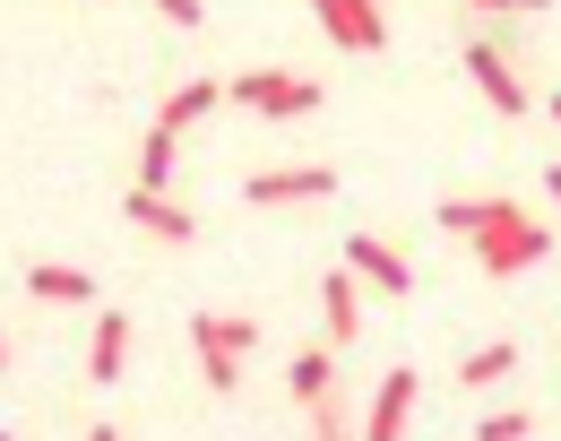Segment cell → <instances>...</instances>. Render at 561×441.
<instances>
[{
    "label": "cell",
    "instance_id": "1",
    "mask_svg": "<svg viewBox=\"0 0 561 441\" xmlns=\"http://www.w3.org/2000/svg\"><path fill=\"white\" fill-rule=\"evenodd\" d=\"M440 225L476 242V269H484V278H518V269H536V260L553 251V225L527 217V208L501 200V191H492V200H440Z\"/></svg>",
    "mask_w": 561,
    "mask_h": 441
},
{
    "label": "cell",
    "instance_id": "2",
    "mask_svg": "<svg viewBox=\"0 0 561 441\" xmlns=\"http://www.w3.org/2000/svg\"><path fill=\"white\" fill-rule=\"evenodd\" d=\"M191 347H199V372H208L216 389H233V381H242V355L260 347V320H251V312H199V320H191Z\"/></svg>",
    "mask_w": 561,
    "mask_h": 441
},
{
    "label": "cell",
    "instance_id": "3",
    "mask_svg": "<svg viewBox=\"0 0 561 441\" xmlns=\"http://www.w3.org/2000/svg\"><path fill=\"white\" fill-rule=\"evenodd\" d=\"M225 95H233V104H251V113H277V122H285V113H311V104H320V87H311L302 70H242Z\"/></svg>",
    "mask_w": 561,
    "mask_h": 441
},
{
    "label": "cell",
    "instance_id": "4",
    "mask_svg": "<svg viewBox=\"0 0 561 441\" xmlns=\"http://www.w3.org/2000/svg\"><path fill=\"white\" fill-rule=\"evenodd\" d=\"M329 191H337L329 165H285V173H251V182H242L251 208H294V200H329Z\"/></svg>",
    "mask_w": 561,
    "mask_h": 441
},
{
    "label": "cell",
    "instance_id": "5",
    "mask_svg": "<svg viewBox=\"0 0 561 441\" xmlns=\"http://www.w3.org/2000/svg\"><path fill=\"white\" fill-rule=\"evenodd\" d=\"M311 9H320V26H329L337 53H380V35H389L380 0H311Z\"/></svg>",
    "mask_w": 561,
    "mask_h": 441
},
{
    "label": "cell",
    "instance_id": "6",
    "mask_svg": "<svg viewBox=\"0 0 561 441\" xmlns=\"http://www.w3.org/2000/svg\"><path fill=\"white\" fill-rule=\"evenodd\" d=\"M415 425V372H389L380 389H371V416H363V441H407Z\"/></svg>",
    "mask_w": 561,
    "mask_h": 441
},
{
    "label": "cell",
    "instance_id": "7",
    "mask_svg": "<svg viewBox=\"0 0 561 441\" xmlns=\"http://www.w3.org/2000/svg\"><path fill=\"white\" fill-rule=\"evenodd\" d=\"M122 217L139 225V234H156V242H191V234H199V217H191V208H173V200H164V191H147V182H130Z\"/></svg>",
    "mask_w": 561,
    "mask_h": 441
},
{
    "label": "cell",
    "instance_id": "8",
    "mask_svg": "<svg viewBox=\"0 0 561 441\" xmlns=\"http://www.w3.org/2000/svg\"><path fill=\"white\" fill-rule=\"evenodd\" d=\"M346 269L363 278V286H380V294H407V286H415V269H407L398 242H380V234H354V242H346Z\"/></svg>",
    "mask_w": 561,
    "mask_h": 441
},
{
    "label": "cell",
    "instance_id": "9",
    "mask_svg": "<svg viewBox=\"0 0 561 441\" xmlns=\"http://www.w3.org/2000/svg\"><path fill=\"white\" fill-rule=\"evenodd\" d=\"M467 78H476V87L492 95V113H510V122L527 113V87H518V70H510L492 44H467Z\"/></svg>",
    "mask_w": 561,
    "mask_h": 441
},
{
    "label": "cell",
    "instance_id": "10",
    "mask_svg": "<svg viewBox=\"0 0 561 441\" xmlns=\"http://www.w3.org/2000/svg\"><path fill=\"white\" fill-rule=\"evenodd\" d=\"M320 320H329V347H354V338H363V294H354V269L320 278Z\"/></svg>",
    "mask_w": 561,
    "mask_h": 441
},
{
    "label": "cell",
    "instance_id": "11",
    "mask_svg": "<svg viewBox=\"0 0 561 441\" xmlns=\"http://www.w3.org/2000/svg\"><path fill=\"white\" fill-rule=\"evenodd\" d=\"M26 294H35V303H95V278L70 269V260H35V269H26Z\"/></svg>",
    "mask_w": 561,
    "mask_h": 441
},
{
    "label": "cell",
    "instance_id": "12",
    "mask_svg": "<svg viewBox=\"0 0 561 441\" xmlns=\"http://www.w3.org/2000/svg\"><path fill=\"white\" fill-rule=\"evenodd\" d=\"M122 364H130V320L104 312L95 320V347H87V381H122Z\"/></svg>",
    "mask_w": 561,
    "mask_h": 441
},
{
    "label": "cell",
    "instance_id": "13",
    "mask_svg": "<svg viewBox=\"0 0 561 441\" xmlns=\"http://www.w3.org/2000/svg\"><path fill=\"white\" fill-rule=\"evenodd\" d=\"M216 104H225V87H216V78H191V87H173V95H164V113H156V122H164V131H191V122L216 113Z\"/></svg>",
    "mask_w": 561,
    "mask_h": 441
},
{
    "label": "cell",
    "instance_id": "14",
    "mask_svg": "<svg viewBox=\"0 0 561 441\" xmlns=\"http://www.w3.org/2000/svg\"><path fill=\"white\" fill-rule=\"evenodd\" d=\"M285 389L311 407V398H329L337 389V364H329V347H311V355H294V372H285Z\"/></svg>",
    "mask_w": 561,
    "mask_h": 441
},
{
    "label": "cell",
    "instance_id": "15",
    "mask_svg": "<svg viewBox=\"0 0 561 441\" xmlns=\"http://www.w3.org/2000/svg\"><path fill=\"white\" fill-rule=\"evenodd\" d=\"M173 139H182V131H164V122L139 139V182H147V191H164V182H173Z\"/></svg>",
    "mask_w": 561,
    "mask_h": 441
},
{
    "label": "cell",
    "instance_id": "16",
    "mask_svg": "<svg viewBox=\"0 0 561 441\" xmlns=\"http://www.w3.org/2000/svg\"><path fill=\"white\" fill-rule=\"evenodd\" d=\"M510 364H518V347H501V338H492V347H476V355L458 364V381H467V389H484V381H501Z\"/></svg>",
    "mask_w": 561,
    "mask_h": 441
},
{
    "label": "cell",
    "instance_id": "17",
    "mask_svg": "<svg viewBox=\"0 0 561 441\" xmlns=\"http://www.w3.org/2000/svg\"><path fill=\"white\" fill-rule=\"evenodd\" d=\"M311 441H346V398H311Z\"/></svg>",
    "mask_w": 561,
    "mask_h": 441
},
{
    "label": "cell",
    "instance_id": "18",
    "mask_svg": "<svg viewBox=\"0 0 561 441\" xmlns=\"http://www.w3.org/2000/svg\"><path fill=\"white\" fill-rule=\"evenodd\" d=\"M536 433V416H484V425H476V441H527Z\"/></svg>",
    "mask_w": 561,
    "mask_h": 441
},
{
    "label": "cell",
    "instance_id": "19",
    "mask_svg": "<svg viewBox=\"0 0 561 441\" xmlns=\"http://www.w3.org/2000/svg\"><path fill=\"white\" fill-rule=\"evenodd\" d=\"M156 18H164V26H199L208 9H199V0H156Z\"/></svg>",
    "mask_w": 561,
    "mask_h": 441
},
{
    "label": "cell",
    "instance_id": "20",
    "mask_svg": "<svg viewBox=\"0 0 561 441\" xmlns=\"http://www.w3.org/2000/svg\"><path fill=\"white\" fill-rule=\"evenodd\" d=\"M545 191H553V208H561V156H553V165H545Z\"/></svg>",
    "mask_w": 561,
    "mask_h": 441
},
{
    "label": "cell",
    "instance_id": "21",
    "mask_svg": "<svg viewBox=\"0 0 561 441\" xmlns=\"http://www.w3.org/2000/svg\"><path fill=\"white\" fill-rule=\"evenodd\" d=\"M476 9H545V0H476Z\"/></svg>",
    "mask_w": 561,
    "mask_h": 441
},
{
    "label": "cell",
    "instance_id": "22",
    "mask_svg": "<svg viewBox=\"0 0 561 441\" xmlns=\"http://www.w3.org/2000/svg\"><path fill=\"white\" fill-rule=\"evenodd\" d=\"M87 441H122V433H113V425H95V433H87Z\"/></svg>",
    "mask_w": 561,
    "mask_h": 441
},
{
    "label": "cell",
    "instance_id": "23",
    "mask_svg": "<svg viewBox=\"0 0 561 441\" xmlns=\"http://www.w3.org/2000/svg\"><path fill=\"white\" fill-rule=\"evenodd\" d=\"M0 372H9V338H0Z\"/></svg>",
    "mask_w": 561,
    "mask_h": 441
},
{
    "label": "cell",
    "instance_id": "24",
    "mask_svg": "<svg viewBox=\"0 0 561 441\" xmlns=\"http://www.w3.org/2000/svg\"><path fill=\"white\" fill-rule=\"evenodd\" d=\"M553 122H561V95H553Z\"/></svg>",
    "mask_w": 561,
    "mask_h": 441
},
{
    "label": "cell",
    "instance_id": "25",
    "mask_svg": "<svg viewBox=\"0 0 561 441\" xmlns=\"http://www.w3.org/2000/svg\"><path fill=\"white\" fill-rule=\"evenodd\" d=\"M0 441H9V433H0Z\"/></svg>",
    "mask_w": 561,
    "mask_h": 441
}]
</instances>
